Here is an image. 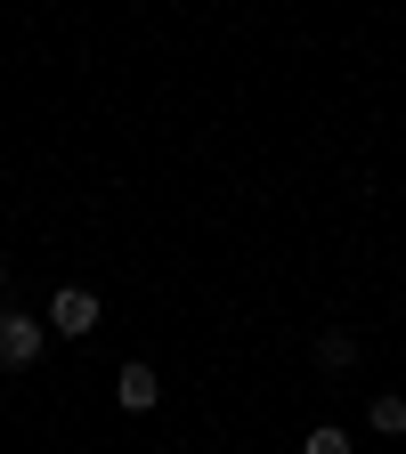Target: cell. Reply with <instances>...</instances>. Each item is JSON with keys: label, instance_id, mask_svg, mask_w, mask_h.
<instances>
[{"label": "cell", "instance_id": "cell-1", "mask_svg": "<svg viewBox=\"0 0 406 454\" xmlns=\"http://www.w3.org/2000/svg\"><path fill=\"white\" fill-rule=\"evenodd\" d=\"M41 340H49V325H33V317H17V309H0V365H9V373H25V365L41 357Z\"/></svg>", "mask_w": 406, "mask_h": 454}, {"label": "cell", "instance_id": "cell-2", "mask_svg": "<svg viewBox=\"0 0 406 454\" xmlns=\"http://www.w3.org/2000/svg\"><path fill=\"white\" fill-rule=\"evenodd\" d=\"M49 333H74V340H90V333H98V293L66 284V293L49 301Z\"/></svg>", "mask_w": 406, "mask_h": 454}, {"label": "cell", "instance_id": "cell-3", "mask_svg": "<svg viewBox=\"0 0 406 454\" xmlns=\"http://www.w3.org/2000/svg\"><path fill=\"white\" fill-rule=\"evenodd\" d=\"M114 397H123V414H147L155 397H163V381L147 365H123V373H114Z\"/></svg>", "mask_w": 406, "mask_h": 454}, {"label": "cell", "instance_id": "cell-4", "mask_svg": "<svg viewBox=\"0 0 406 454\" xmlns=\"http://www.w3.org/2000/svg\"><path fill=\"white\" fill-rule=\"evenodd\" d=\"M317 365H325V373H350V365H358V340H350V333H317Z\"/></svg>", "mask_w": 406, "mask_h": 454}, {"label": "cell", "instance_id": "cell-5", "mask_svg": "<svg viewBox=\"0 0 406 454\" xmlns=\"http://www.w3.org/2000/svg\"><path fill=\"white\" fill-rule=\"evenodd\" d=\"M374 430H382V438L406 430V397H374Z\"/></svg>", "mask_w": 406, "mask_h": 454}, {"label": "cell", "instance_id": "cell-6", "mask_svg": "<svg viewBox=\"0 0 406 454\" xmlns=\"http://www.w3.org/2000/svg\"><path fill=\"white\" fill-rule=\"evenodd\" d=\"M301 454H350V438H341V430H309Z\"/></svg>", "mask_w": 406, "mask_h": 454}, {"label": "cell", "instance_id": "cell-7", "mask_svg": "<svg viewBox=\"0 0 406 454\" xmlns=\"http://www.w3.org/2000/svg\"><path fill=\"white\" fill-rule=\"evenodd\" d=\"M0 284H9V260H0Z\"/></svg>", "mask_w": 406, "mask_h": 454}]
</instances>
